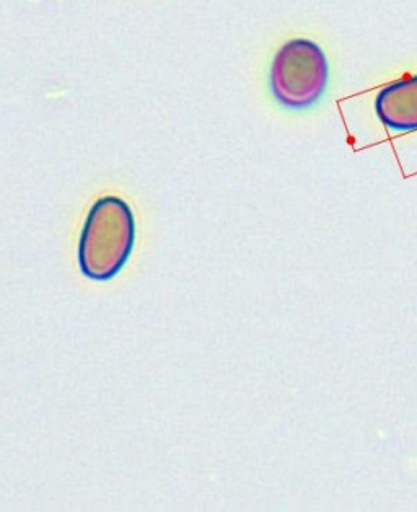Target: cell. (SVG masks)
<instances>
[{
	"instance_id": "obj_2",
	"label": "cell",
	"mask_w": 417,
	"mask_h": 512,
	"mask_svg": "<svg viewBox=\"0 0 417 512\" xmlns=\"http://www.w3.org/2000/svg\"><path fill=\"white\" fill-rule=\"evenodd\" d=\"M330 79L326 54L315 41L295 38L274 56L269 85L274 98L290 110H305L325 95Z\"/></svg>"
},
{
	"instance_id": "obj_3",
	"label": "cell",
	"mask_w": 417,
	"mask_h": 512,
	"mask_svg": "<svg viewBox=\"0 0 417 512\" xmlns=\"http://www.w3.org/2000/svg\"><path fill=\"white\" fill-rule=\"evenodd\" d=\"M375 111L391 131H417V76L398 80L380 90L375 100Z\"/></svg>"
},
{
	"instance_id": "obj_1",
	"label": "cell",
	"mask_w": 417,
	"mask_h": 512,
	"mask_svg": "<svg viewBox=\"0 0 417 512\" xmlns=\"http://www.w3.org/2000/svg\"><path fill=\"white\" fill-rule=\"evenodd\" d=\"M136 243V219L124 199L105 196L93 204L79 242V265L93 281L115 278Z\"/></svg>"
}]
</instances>
